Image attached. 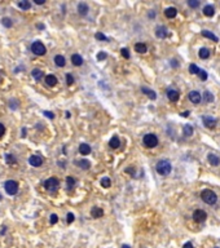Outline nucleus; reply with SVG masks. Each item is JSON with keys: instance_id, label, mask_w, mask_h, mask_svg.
Returning a JSON list of instances; mask_svg holds the SVG:
<instances>
[{"instance_id": "obj_1", "label": "nucleus", "mask_w": 220, "mask_h": 248, "mask_svg": "<svg viewBox=\"0 0 220 248\" xmlns=\"http://www.w3.org/2000/svg\"><path fill=\"white\" fill-rule=\"evenodd\" d=\"M155 169H157V172H158L159 175H162V176H167V175H170L171 173V169H172V167H171V163L169 160H159L158 163H157V166H155Z\"/></svg>"}, {"instance_id": "obj_2", "label": "nucleus", "mask_w": 220, "mask_h": 248, "mask_svg": "<svg viewBox=\"0 0 220 248\" xmlns=\"http://www.w3.org/2000/svg\"><path fill=\"white\" fill-rule=\"evenodd\" d=\"M201 199L205 202V203H207V204H210V206H212V204H215L216 202H217V195L212 191V190H208V189H206V190H203L202 193H201Z\"/></svg>"}, {"instance_id": "obj_3", "label": "nucleus", "mask_w": 220, "mask_h": 248, "mask_svg": "<svg viewBox=\"0 0 220 248\" xmlns=\"http://www.w3.org/2000/svg\"><path fill=\"white\" fill-rule=\"evenodd\" d=\"M44 187L46 190H48L49 193H56L60 187V181L56 177H51L44 182Z\"/></svg>"}, {"instance_id": "obj_4", "label": "nucleus", "mask_w": 220, "mask_h": 248, "mask_svg": "<svg viewBox=\"0 0 220 248\" xmlns=\"http://www.w3.org/2000/svg\"><path fill=\"white\" fill-rule=\"evenodd\" d=\"M142 142H144V145L146 147L152 149V147H155L157 145H158V138H157V136L153 135V133H148V135L144 136Z\"/></svg>"}, {"instance_id": "obj_5", "label": "nucleus", "mask_w": 220, "mask_h": 248, "mask_svg": "<svg viewBox=\"0 0 220 248\" xmlns=\"http://www.w3.org/2000/svg\"><path fill=\"white\" fill-rule=\"evenodd\" d=\"M5 191L9 194V195H14V194L18 193V184L13 180H8L5 184H4Z\"/></svg>"}, {"instance_id": "obj_6", "label": "nucleus", "mask_w": 220, "mask_h": 248, "mask_svg": "<svg viewBox=\"0 0 220 248\" xmlns=\"http://www.w3.org/2000/svg\"><path fill=\"white\" fill-rule=\"evenodd\" d=\"M31 50H33V53L36 55V56H43V55H46V52H47L44 44H43V43H40V41H34L33 45H31Z\"/></svg>"}, {"instance_id": "obj_7", "label": "nucleus", "mask_w": 220, "mask_h": 248, "mask_svg": "<svg viewBox=\"0 0 220 248\" xmlns=\"http://www.w3.org/2000/svg\"><path fill=\"white\" fill-rule=\"evenodd\" d=\"M206 217H207V214H206V212L205 211H202V209H197V211H194V213H193V220L196 221V222H203L205 220H206Z\"/></svg>"}, {"instance_id": "obj_8", "label": "nucleus", "mask_w": 220, "mask_h": 248, "mask_svg": "<svg viewBox=\"0 0 220 248\" xmlns=\"http://www.w3.org/2000/svg\"><path fill=\"white\" fill-rule=\"evenodd\" d=\"M189 100H190L194 105H198V103L201 102L202 97H201L200 92H197V91H192V92H189Z\"/></svg>"}, {"instance_id": "obj_9", "label": "nucleus", "mask_w": 220, "mask_h": 248, "mask_svg": "<svg viewBox=\"0 0 220 248\" xmlns=\"http://www.w3.org/2000/svg\"><path fill=\"white\" fill-rule=\"evenodd\" d=\"M202 122H203V124H205V127H207V128H215V125H216V120L214 119V118H211V116H202Z\"/></svg>"}, {"instance_id": "obj_10", "label": "nucleus", "mask_w": 220, "mask_h": 248, "mask_svg": "<svg viewBox=\"0 0 220 248\" xmlns=\"http://www.w3.org/2000/svg\"><path fill=\"white\" fill-rule=\"evenodd\" d=\"M155 35L159 39H164V38H167V35H169V31H167V29L164 26H158L155 29Z\"/></svg>"}, {"instance_id": "obj_11", "label": "nucleus", "mask_w": 220, "mask_h": 248, "mask_svg": "<svg viewBox=\"0 0 220 248\" xmlns=\"http://www.w3.org/2000/svg\"><path fill=\"white\" fill-rule=\"evenodd\" d=\"M29 163L33 167H40L41 163H43V159H41L39 155H31L29 159Z\"/></svg>"}, {"instance_id": "obj_12", "label": "nucleus", "mask_w": 220, "mask_h": 248, "mask_svg": "<svg viewBox=\"0 0 220 248\" xmlns=\"http://www.w3.org/2000/svg\"><path fill=\"white\" fill-rule=\"evenodd\" d=\"M167 97H169V100H170V101L176 102L177 100H179L180 93L177 92L176 89H169V91H167Z\"/></svg>"}, {"instance_id": "obj_13", "label": "nucleus", "mask_w": 220, "mask_h": 248, "mask_svg": "<svg viewBox=\"0 0 220 248\" xmlns=\"http://www.w3.org/2000/svg\"><path fill=\"white\" fill-rule=\"evenodd\" d=\"M207 160H208V163H210L211 166H214V167H216V166L220 164V158L217 155L212 154V153H210V154L207 155Z\"/></svg>"}, {"instance_id": "obj_14", "label": "nucleus", "mask_w": 220, "mask_h": 248, "mask_svg": "<svg viewBox=\"0 0 220 248\" xmlns=\"http://www.w3.org/2000/svg\"><path fill=\"white\" fill-rule=\"evenodd\" d=\"M203 14L206 16V17H212L214 14H215V8L212 7V5H205L203 7Z\"/></svg>"}, {"instance_id": "obj_15", "label": "nucleus", "mask_w": 220, "mask_h": 248, "mask_svg": "<svg viewBox=\"0 0 220 248\" xmlns=\"http://www.w3.org/2000/svg\"><path fill=\"white\" fill-rule=\"evenodd\" d=\"M91 216L93 219H100V217L104 216V211L101 208H99V207H95V208L91 209Z\"/></svg>"}, {"instance_id": "obj_16", "label": "nucleus", "mask_w": 220, "mask_h": 248, "mask_svg": "<svg viewBox=\"0 0 220 248\" xmlns=\"http://www.w3.org/2000/svg\"><path fill=\"white\" fill-rule=\"evenodd\" d=\"M176 14H177V9L174 7H170L164 10V16L167 18H174V17H176Z\"/></svg>"}, {"instance_id": "obj_17", "label": "nucleus", "mask_w": 220, "mask_h": 248, "mask_svg": "<svg viewBox=\"0 0 220 248\" xmlns=\"http://www.w3.org/2000/svg\"><path fill=\"white\" fill-rule=\"evenodd\" d=\"M109 145H110L111 149H118V147L121 146V140H119V137H118V136L111 137L110 141H109Z\"/></svg>"}, {"instance_id": "obj_18", "label": "nucleus", "mask_w": 220, "mask_h": 248, "mask_svg": "<svg viewBox=\"0 0 220 248\" xmlns=\"http://www.w3.org/2000/svg\"><path fill=\"white\" fill-rule=\"evenodd\" d=\"M135 50L142 55V53H146L148 47H146V44H144V43H136V44H135Z\"/></svg>"}, {"instance_id": "obj_19", "label": "nucleus", "mask_w": 220, "mask_h": 248, "mask_svg": "<svg viewBox=\"0 0 220 248\" xmlns=\"http://www.w3.org/2000/svg\"><path fill=\"white\" fill-rule=\"evenodd\" d=\"M79 153H80L82 155H88V154L91 153V146H89L88 144H82V145L79 146Z\"/></svg>"}, {"instance_id": "obj_20", "label": "nucleus", "mask_w": 220, "mask_h": 248, "mask_svg": "<svg viewBox=\"0 0 220 248\" xmlns=\"http://www.w3.org/2000/svg\"><path fill=\"white\" fill-rule=\"evenodd\" d=\"M46 83L49 85V87H55V85L57 84V78L55 77V75H47V77H46Z\"/></svg>"}, {"instance_id": "obj_21", "label": "nucleus", "mask_w": 220, "mask_h": 248, "mask_svg": "<svg viewBox=\"0 0 220 248\" xmlns=\"http://www.w3.org/2000/svg\"><path fill=\"white\" fill-rule=\"evenodd\" d=\"M71 62H72V65H74V66H82L83 58H82V56H79V55H72V56H71Z\"/></svg>"}, {"instance_id": "obj_22", "label": "nucleus", "mask_w": 220, "mask_h": 248, "mask_svg": "<svg viewBox=\"0 0 220 248\" xmlns=\"http://www.w3.org/2000/svg\"><path fill=\"white\" fill-rule=\"evenodd\" d=\"M202 36L203 38H208V39H211V40H214V41H219V38L216 36V35H214L211 31H208V30H203L202 31Z\"/></svg>"}, {"instance_id": "obj_23", "label": "nucleus", "mask_w": 220, "mask_h": 248, "mask_svg": "<svg viewBox=\"0 0 220 248\" xmlns=\"http://www.w3.org/2000/svg\"><path fill=\"white\" fill-rule=\"evenodd\" d=\"M55 62H56V65H57L58 67H64V66H65V63H66V60H65V57H64V56L58 55V56H56V57H55Z\"/></svg>"}, {"instance_id": "obj_24", "label": "nucleus", "mask_w": 220, "mask_h": 248, "mask_svg": "<svg viewBox=\"0 0 220 248\" xmlns=\"http://www.w3.org/2000/svg\"><path fill=\"white\" fill-rule=\"evenodd\" d=\"M78 10H79V14H80V16H86V14L88 13V5L84 4V3H79Z\"/></svg>"}, {"instance_id": "obj_25", "label": "nucleus", "mask_w": 220, "mask_h": 248, "mask_svg": "<svg viewBox=\"0 0 220 248\" xmlns=\"http://www.w3.org/2000/svg\"><path fill=\"white\" fill-rule=\"evenodd\" d=\"M141 91H142L146 96H148L150 100H155V98H157V94H155V92H154V91H152V89H149V88H145V87H142V88H141Z\"/></svg>"}, {"instance_id": "obj_26", "label": "nucleus", "mask_w": 220, "mask_h": 248, "mask_svg": "<svg viewBox=\"0 0 220 248\" xmlns=\"http://www.w3.org/2000/svg\"><path fill=\"white\" fill-rule=\"evenodd\" d=\"M31 75H33V78L35 80H41V79H43V71L39 70V69H34L33 72H31Z\"/></svg>"}, {"instance_id": "obj_27", "label": "nucleus", "mask_w": 220, "mask_h": 248, "mask_svg": "<svg viewBox=\"0 0 220 248\" xmlns=\"http://www.w3.org/2000/svg\"><path fill=\"white\" fill-rule=\"evenodd\" d=\"M198 56H200V58H202V60H206V58L210 57V50H208L207 48H201Z\"/></svg>"}, {"instance_id": "obj_28", "label": "nucleus", "mask_w": 220, "mask_h": 248, "mask_svg": "<svg viewBox=\"0 0 220 248\" xmlns=\"http://www.w3.org/2000/svg\"><path fill=\"white\" fill-rule=\"evenodd\" d=\"M214 101V96L208 92V91H205L203 92V102H206V103H210V102H212Z\"/></svg>"}, {"instance_id": "obj_29", "label": "nucleus", "mask_w": 220, "mask_h": 248, "mask_svg": "<svg viewBox=\"0 0 220 248\" xmlns=\"http://www.w3.org/2000/svg\"><path fill=\"white\" fill-rule=\"evenodd\" d=\"M78 166H79L82 169H89L91 163H89L88 160H86V159H82V160H78Z\"/></svg>"}, {"instance_id": "obj_30", "label": "nucleus", "mask_w": 220, "mask_h": 248, "mask_svg": "<svg viewBox=\"0 0 220 248\" xmlns=\"http://www.w3.org/2000/svg\"><path fill=\"white\" fill-rule=\"evenodd\" d=\"M18 7L22 9V10H29V9L31 8V3L27 2V0H22V2L18 3Z\"/></svg>"}, {"instance_id": "obj_31", "label": "nucleus", "mask_w": 220, "mask_h": 248, "mask_svg": "<svg viewBox=\"0 0 220 248\" xmlns=\"http://www.w3.org/2000/svg\"><path fill=\"white\" fill-rule=\"evenodd\" d=\"M184 135L186 137H190L193 135V127L190 124H185L184 125Z\"/></svg>"}, {"instance_id": "obj_32", "label": "nucleus", "mask_w": 220, "mask_h": 248, "mask_svg": "<svg viewBox=\"0 0 220 248\" xmlns=\"http://www.w3.org/2000/svg\"><path fill=\"white\" fill-rule=\"evenodd\" d=\"M66 182H67V189L69 190L74 189V186H75V180L74 178H72V177H67L66 178Z\"/></svg>"}, {"instance_id": "obj_33", "label": "nucleus", "mask_w": 220, "mask_h": 248, "mask_svg": "<svg viewBox=\"0 0 220 248\" xmlns=\"http://www.w3.org/2000/svg\"><path fill=\"white\" fill-rule=\"evenodd\" d=\"M101 185H102L104 187H110V186H111V181H110V178H109V177L102 178V180H101Z\"/></svg>"}, {"instance_id": "obj_34", "label": "nucleus", "mask_w": 220, "mask_h": 248, "mask_svg": "<svg viewBox=\"0 0 220 248\" xmlns=\"http://www.w3.org/2000/svg\"><path fill=\"white\" fill-rule=\"evenodd\" d=\"M2 24L5 27H12V21H10V18H8V17H5V18L2 19Z\"/></svg>"}, {"instance_id": "obj_35", "label": "nucleus", "mask_w": 220, "mask_h": 248, "mask_svg": "<svg viewBox=\"0 0 220 248\" xmlns=\"http://www.w3.org/2000/svg\"><path fill=\"white\" fill-rule=\"evenodd\" d=\"M189 71H190V74H198V71H200V69H198V66H197V65L192 63L190 66H189Z\"/></svg>"}, {"instance_id": "obj_36", "label": "nucleus", "mask_w": 220, "mask_h": 248, "mask_svg": "<svg viewBox=\"0 0 220 248\" xmlns=\"http://www.w3.org/2000/svg\"><path fill=\"white\" fill-rule=\"evenodd\" d=\"M5 159H7V163H9V164L16 163L14 156H13V155H10V154H7V155H5Z\"/></svg>"}, {"instance_id": "obj_37", "label": "nucleus", "mask_w": 220, "mask_h": 248, "mask_svg": "<svg viewBox=\"0 0 220 248\" xmlns=\"http://www.w3.org/2000/svg\"><path fill=\"white\" fill-rule=\"evenodd\" d=\"M188 5H189L190 8H197V7H200V2H197V0H189V2H188Z\"/></svg>"}, {"instance_id": "obj_38", "label": "nucleus", "mask_w": 220, "mask_h": 248, "mask_svg": "<svg viewBox=\"0 0 220 248\" xmlns=\"http://www.w3.org/2000/svg\"><path fill=\"white\" fill-rule=\"evenodd\" d=\"M198 75H200L201 80H206L207 79V72L205 70H200V71H198Z\"/></svg>"}, {"instance_id": "obj_39", "label": "nucleus", "mask_w": 220, "mask_h": 248, "mask_svg": "<svg viewBox=\"0 0 220 248\" xmlns=\"http://www.w3.org/2000/svg\"><path fill=\"white\" fill-rule=\"evenodd\" d=\"M122 56L124 57V58H130V53H128V49L127 48H122Z\"/></svg>"}, {"instance_id": "obj_40", "label": "nucleus", "mask_w": 220, "mask_h": 248, "mask_svg": "<svg viewBox=\"0 0 220 248\" xmlns=\"http://www.w3.org/2000/svg\"><path fill=\"white\" fill-rule=\"evenodd\" d=\"M66 82H67L69 85H71L72 83H74V78H72V75H70V74L66 75Z\"/></svg>"}, {"instance_id": "obj_41", "label": "nucleus", "mask_w": 220, "mask_h": 248, "mask_svg": "<svg viewBox=\"0 0 220 248\" xmlns=\"http://www.w3.org/2000/svg\"><path fill=\"white\" fill-rule=\"evenodd\" d=\"M95 36H96V39H99V40H108V38L104 35V34H101V32H97Z\"/></svg>"}, {"instance_id": "obj_42", "label": "nucleus", "mask_w": 220, "mask_h": 248, "mask_svg": "<svg viewBox=\"0 0 220 248\" xmlns=\"http://www.w3.org/2000/svg\"><path fill=\"white\" fill-rule=\"evenodd\" d=\"M58 221L57 214H51V224H56Z\"/></svg>"}, {"instance_id": "obj_43", "label": "nucleus", "mask_w": 220, "mask_h": 248, "mask_svg": "<svg viewBox=\"0 0 220 248\" xmlns=\"http://www.w3.org/2000/svg\"><path fill=\"white\" fill-rule=\"evenodd\" d=\"M74 214H72V213H67V224H71L72 221H74Z\"/></svg>"}, {"instance_id": "obj_44", "label": "nucleus", "mask_w": 220, "mask_h": 248, "mask_svg": "<svg viewBox=\"0 0 220 248\" xmlns=\"http://www.w3.org/2000/svg\"><path fill=\"white\" fill-rule=\"evenodd\" d=\"M43 114H44L47 118H49V119H53V118H55V114H52L51 111H44Z\"/></svg>"}, {"instance_id": "obj_45", "label": "nucleus", "mask_w": 220, "mask_h": 248, "mask_svg": "<svg viewBox=\"0 0 220 248\" xmlns=\"http://www.w3.org/2000/svg\"><path fill=\"white\" fill-rule=\"evenodd\" d=\"M4 132H5V127H4V124L0 123V137H3Z\"/></svg>"}, {"instance_id": "obj_46", "label": "nucleus", "mask_w": 220, "mask_h": 248, "mask_svg": "<svg viewBox=\"0 0 220 248\" xmlns=\"http://www.w3.org/2000/svg\"><path fill=\"white\" fill-rule=\"evenodd\" d=\"M97 58H99V60L101 61V60H104V58H106V55H105V53H102V52H101V53H99Z\"/></svg>"}, {"instance_id": "obj_47", "label": "nucleus", "mask_w": 220, "mask_h": 248, "mask_svg": "<svg viewBox=\"0 0 220 248\" xmlns=\"http://www.w3.org/2000/svg\"><path fill=\"white\" fill-rule=\"evenodd\" d=\"M183 248H194V247H193V244H192L190 242H188V243H185V244L183 245Z\"/></svg>"}, {"instance_id": "obj_48", "label": "nucleus", "mask_w": 220, "mask_h": 248, "mask_svg": "<svg viewBox=\"0 0 220 248\" xmlns=\"http://www.w3.org/2000/svg\"><path fill=\"white\" fill-rule=\"evenodd\" d=\"M44 3H46V0H35V4H38V5H41Z\"/></svg>"}, {"instance_id": "obj_49", "label": "nucleus", "mask_w": 220, "mask_h": 248, "mask_svg": "<svg viewBox=\"0 0 220 248\" xmlns=\"http://www.w3.org/2000/svg\"><path fill=\"white\" fill-rule=\"evenodd\" d=\"M189 111H184V113H181V116H184V118H188V116H189Z\"/></svg>"}, {"instance_id": "obj_50", "label": "nucleus", "mask_w": 220, "mask_h": 248, "mask_svg": "<svg viewBox=\"0 0 220 248\" xmlns=\"http://www.w3.org/2000/svg\"><path fill=\"white\" fill-rule=\"evenodd\" d=\"M122 248H131V247H130V245H126V244H124V245H123Z\"/></svg>"}, {"instance_id": "obj_51", "label": "nucleus", "mask_w": 220, "mask_h": 248, "mask_svg": "<svg viewBox=\"0 0 220 248\" xmlns=\"http://www.w3.org/2000/svg\"><path fill=\"white\" fill-rule=\"evenodd\" d=\"M0 200H2V195H0Z\"/></svg>"}]
</instances>
